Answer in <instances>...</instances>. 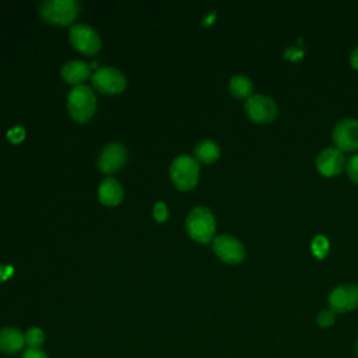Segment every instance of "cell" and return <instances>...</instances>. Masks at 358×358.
<instances>
[{
	"instance_id": "16",
	"label": "cell",
	"mask_w": 358,
	"mask_h": 358,
	"mask_svg": "<svg viewBox=\"0 0 358 358\" xmlns=\"http://www.w3.org/2000/svg\"><path fill=\"white\" fill-rule=\"evenodd\" d=\"M220 154H221L220 145L211 138H204V140L199 141L194 147V158L203 164L215 162L218 159Z\"/></svg>"
},
{
	"instance_id": "1",
	"label": "cell",
	"mask_w": 358,
	"mask_h": 358,
	"mask_svg": "<svg viewBox=\"0 0 358 358\" xmlns=\"http://www.w3.org/2000/svg\"><path fill=\"white\" fill-rule=\"evenodd\" d=\"M41 18L50 25H71L80 14V3L76 0H45L38 7Z\"/></svg>"
},
{
	"instance_id": "17",
	"label": "cell",
	"mask_w": 358,
	"mask_h": 358,
	"mask_svg": "<svg viewBox=\"0 0 358 358\" xmlns=\"http://www.w3.org/2000/svg\"><path fill=\"white\" fill-rule=\"evenodd\" d=\"M253 91L252 80L245 74H235L229 80V92L236 98H249Z\"/></svg>"
},
{
	"instance_id": "5",
	"label": "cell",
	"mask_w": 358,
	"mask_h": 358,
	"mask_svg": "<svg viewBox=\"0 0 358 358\" xmlns=\"http://www.w3.org/2000/svg\"><path fill=\"white\" fill-rule=\"evenodd\" d=\"M69 41L76 50L84 55H94L102 46V41L96 29L88 24L81 22L73 24L70 27Z\"/></svg>"
},
{
	"instance_id": "20",
	"label": "cell",
	"mask_w": 358,
	"mask_h": 358,
	"mask_svg": "<svg viewBox=\"0 0 358 358\" xmlns=\"http://www.w3.org/2000/svg\"><path fill=\"white\" fill-rule=\"evenodd\" d=\"M336 322V313L327 308V309H322L319 313H317V317H316V323L322 327V329H327L330 326H333Z\"/></svg>"
},
{
	"instance_id": "18",
	"label": "cell",
	"mask_w": 358,
	"mask_h": 358,
	"mask_svg": "<svg viewBox=\"0 0 358 358\" xmlns=\"http://www.w3.org/2000/svg\"><path fill=\"white\" fill-rule=\"evenodd\" d=\"M24 338H25V344L29 348L34 350H39V347L45 343V333L42 329L39 327H29L25 333H24Z\"/></svg>"
},
{
	"instance_id": "9",
	"label": "cell",
	"mask_w": 358,
	"mask_h": 358,
	"mask_svg": "<svg viewBox=\"0 0 358 358\" xmlns=\"http://www.w3.org/2000/svg\"><path fill=\"white\" fill-rule=\"evenodd\" d=\"M213 250L220 260L228 264H236L242 262L246 255L243 243L229 234L217 235L213 241Z\"/></svg>"
},
{
	"instance_id": "4",
	"label": "cell",
	"mask_w": 358,
	"mask_h": 358,
	"mask_svg": "<svg viewBox=\"0 0 358 358\" xmlns=\"http://www.w3.org/2000/svg\"><path fill=\"white\" fill-rule=\"evenodd\" d=\"M200 165L199 161L189 154H182L176 157L169 166V175L173 185L183 192L192 190L199 180Z\"/></svg>"
},
{
	"instance_id": "12",
	"label": "cell",
	"mask_w": 358,
	"mask_h": 358,
	"mask_svg": "<svg viewBox=\"0 0 358 358\" xmlns=\"http://www.w3.org/2000/svg\"><path fill=\"white\" fill-rule=\"evenodd\" d=\"M316 168L324 176L338 175L345 168V157L337 147L323 148L316 157Z\"/></svg>"
},
{
	"instance_id": "11",
	"label": "cell",
	"mask_w": 358,
	"mask_h": 358,
	"mask_svg": "<svg viewBox=\"0 0 358 358\" xmlns=\"http://www.w3.org/2000/svg\"><path fill=\"white\" fill-rule=\"evenodd\" d=\"M127 161V151L120 143L105 145L98 157V168L103 173H115L120 171Z\"/></svg>"
},
{
	"instance_id": "3",
	"label": "cell",
	"mask_w": 358,
	"mask_h": 358,
	"mask_svg": "<svg viewBox=\"0 0 358 358\" xmlns=\"http://www.w3.org/2000/svg\"><path fill=\"white\" fill-rule=\"evenodd\" d=\"M185 227L192 239L200 243H207L214 238L217 222L208 207L197 206L187 214Z\"/></svg>"
},
{
	"instance_id": "14",
	"label": "cell",
	"mask_w": 358,
	"mask_h": 358,
	"mask_svg": "<svg viewBox=\"0 0 358 358\" xmlns=\"http://www.w3.org/2000/svg\"><path fill=\"white\" fill-rule=\"evenodd\" d=\"M60 76L67 84L81 85V83L91 76V67L87 62L70 60L62 67Z\"/></svg>"
},
{
	"instance_id": "22",
	"label": "cell",
	"mask_w": 358,
	"mask_h": 358,
	"mask_svg": "<svg viewBox=\"0 0 358 358\" xmlns=\"http://www.w3.org/2000/svg\"><path fill=\"white\" fill-rule=\"evenodd\" d=\"M152 215L158 222H164L168 218V207L164 201H157L152 208Z\"/></svg>"
},
{
	"instance_id": "24",
	"label": "cell",
	"mask_w": 358,
	"mask_h": 358,
	"mask_svg": "<svg viewBox=\"0 0 358 358\" xmlns=\"http://www.w3.org/2000/svg\"><path fill=\"white\" fill-rule=\"evenodd\" d=\"M350 63H351V66L354 67V69H357L358 70V45L351 50V53H350Z\"/></svg>"
},
{
	"instance_id": "6",
	"label": "cell",
	"mask_w": 358,
	"mask_h": 358,
	"mask_svg": "<svg viewBox=\"0 0 358 358\" xmlns=\"http://www.w3.org/2000/svg\"><path fill=\"white\" fill-rule=\"evenodd\" d=\"M245 112L256 123H270L278 115L277 102L264 94H252L245 101Z\"/></svg>"
},
{
	"instance_id": "7",
	"label": "cell",
	"mask_w": 358,
	"mask_h": 358,
	"mask_svg": "<svg viewBox=\"0 0 358 358\" xmlns=\"http://www.w3.org/2000/svg\"><path fill=\"white\" fill-rule=\"evenodd\" d=\"M91 81L95 90L106 95L120 94L127 84L126 76L120 70L110 66L96 69L91 76Z\"/></svg>"
},
{
	"instance_id": "15",
	"label": "cell",
	"mask_w": 358,
	"mask_h": 358,
	"mask_svg": "<svg viewBox=\"0 0 358 358\" xmlns=\"http://www.w3.org/2000/svg\"><path fill=\"white\" fill-rule=\"evenodd\" d=\"M25 345L24 333L17 327L0 329V351L6 354H15Z\"/></svg>"
},
{
	"instance_id": "21",
	"label": "cell",
	"mask_w": 358,
	"mask_h": 358,
	"mask_svg": "<svg viewBox=\"0 0 358 358\" xmlns=\"http://www.w3.org/2000/svg\"><path fill=\"white\" fill-rule=\"evenodd\" d=\"M345 169H347V175L350 176V179L352 182L358 183V154H354L347 159Z\"/></svg>"
},
{
	"instance_id": "8",
	"label": "cell",
	"mask_w": 358,
	"mask_h": 358,
	"mask_svg": "<svg viewBox=\"0 0 358 358\" xmlns=\"http://www.w3.org/2000/svg\"><path fill=\"white\" fill-rule=\"evenodd\" d=\"M329 308L334 313H345L358 308V285L345 282L334 287L327 296Z\"/></svg>"
},
{
	"instance_id": "2",
	"label": "cell",
	"mask_w": 358,
	"mask_h": 358,
	"mask_svg": "<svg viewBox=\"0 0 358 358\" xmlns=\"http://www.w3.org/2000/svg\"><path fill=\"white\" fill-rule=\"evenodd\" d=\"M67 110L77 123H87L96 110V96L92 87L76 85L69 92Z\"/></svg>"
},
{
	"instance_id": "19",
	"label": "cell",
	"mask_w": 358,
	"mask_h": 358,
	"mask_svg": "<svg viewBox=\"0 0 358 358\" xmlns=\"http://www.w3.org/2000/svg\"><path fill=\"white\" fill-rule=\"evenodd\" d=\"M312 252L315 253V256H317L319 259L324 257L329 252V241L324 235H316L312 239Z\"/></svg>"
},
{
	"instance_id": "13",
	"label": "cell",
	"mask_w": 358,
	"mask_h": 358,
	"mask_svg": "<svg viewBox=\"0 0 358 358\" xmlns=\"http://www.w3.org/2000/svg\"><path fill=\"white\" fill-rule=\"evenodd\" d=\"M124 196L122 185L115 178H105L98 187V199L103 206L113 207L122 203Z\"/></svg>"
},
{
	"instance_id": "23",
	"label": "cell",
	"mask_w": 358,
	"mask_h": 358,
	"mask_svg": "<svg viewBox=\"0 0 358 358\" xmlns=\"http://www.w3.org/2000/svg\"><path fill=\"white\" fill-rule=\"evenodd\" d=\"M22 358H48V355H46L43 351H41V350L28 348V350L24 352Z\"/></svg>"
},
{
	"instance_id": "25",
	"label": "cell",
	"mask_w": 358,
	"mask_h": 358,
	"mask_svg": "<svg viewBox=\"0 0 358 358\" xmlns=\"http://www.w3.org/2000/svg\"><path fill=\"white\" fill-rule=\"evenodd\" d=\"M355 350H357V355H358V343H357V347H355Z\"/></svg>"
},
{
	"instance_id": "10",
	"label": "cell",
	"mask_w": 358,
	"mask_h": 358,
	"mask_svg": "<svg viewBox=\"0 0 358 358\" xmlns=\"http://www.w3.org/2000/svg\"><path fill=\"white\" fill-rule=\"evenodd\" d=\"M333 141L341 151L358 150V119L344 117L333 129Z\"/></svg>"
}]
</instances>
